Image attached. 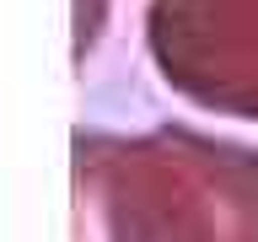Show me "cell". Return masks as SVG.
I'll return each instance as SVG.
<instances>
[{"label":"cell","mask_w":258,"mask_h":242,"mask_svg":"<svg viewBox=\"0 0 258 242\" xmlns=\"http://www.w3.org/2000/svg\"><path fill=\"white\" fill-rule=\"evenodd\" d=\"M247 151L194 129L76 135V242H226L247 199Z\"/></svg>","instance_id":"cell-1"},{"label":"cell","mask_w":258,"mask_h":242,"mask_svg":"<svg viewBox=\"0 0 258 242\" xmlns=\"http://www.w3.org/2000/svg\"><path fill=\"white\" fill-rule=\"evenodd\" d=\"M145 43L161 81L205 108H258V0H151Z\"/></svg>","instance_id":"cell-2"}]
</instances>
